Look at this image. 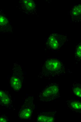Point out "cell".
<instances>
[{
    "instance_id": "8992f818",
    "label": "cell",
    "mask_w": 81,
    "mask_h": 122,
    "mask_svg": "<svg viewBox=\"0 0 81 122\" xmlns=\"http://www.w3.org/2000/svg\"><path fill=\"white\" fill-rule=\"evenodd\" d=\"M70 12L73 21L75 23L81 22V3L73 6Z\"/></svg>"
},
{
    "instance_id": "277c9868",
    "label": "cell",
    "mask_w": 81,
    "mask_h": 122,
    "mask_svg": "<svg viewBox=\"0 0 81 122\" xmlns=\"http://www.w3.org/2000/svg\"><path fill=\"white\" fill-rule=\"evenodd\" d=\"M55 110H50L40 113L37 118V122H54L56 119Z\"/></svg>"
},
{
    "instance_id": "52a82bcc",
    "label": "cell",
    "mask_w": 81,
    "mask_h": 122,
    "mask_svg": "<svg viewBox=\"0 0 81 122\" xmlns=\"http://www.w3.org/2000/svg\"><path fill=\"white\" fill-rule=\"evenodd\" d=\"M65 103L71 111L81 114V101L71 99L66 100Z\"/></svg>"
},
{
    "instance_id": "ba28073f",
    "label": "cell",
    "mask_w": 81,
    "mask_h": 122,
    "mask_svg": "<svg viewBox=\"0 0 81 122\" xmlns=\"http://www.w3.org/2000/svg\"><path fill=\"white\" fill-rule=\"evenodd\" d=\"M0 104L2 106L8 107L11 106V100L9 94L4 90L0 91Z\"/></svg>"
},
{
    "instance_id": "7a4b0ae2",
    "label": "cell",
    "mask_w": 81,
    "mask_h": 122,
    "mask_svg": "<svg viewBox=\"0 0 81 122\" xmlns=\"http://www.w3.org/2000/svg\"><path fill=\"white\" fill-rule=\"evenodd\" d=\"M59 88V85L57 83L50 84L40 93V100L47 102L60 98L61 96Z\"/></svg>"
},
{
    "instance_id": "6da1fadb",
    "label": "cell",
    "mask_w": 81,
    "mask_h": 122,
    "mask_svg": "<svg viewBox=\"0 0 81 122\" xmlns=\"http://www.w3.org/2000/svg\"><path fill=\"white\" fill-rule=\"evenodd\" d=\"M66 71L62 62L56 58L47 60L44 63L40 76L56 77L65 75Z\"/></svg>"
},
{
    "instance_id": "30bf717a",
    "label": "cell",
    "mask_w": 81,
    "mask_h": 122,
    "mask_svg": "<svg viewBox=\"0 0 81 122\" xmlns=\"http://www.w3.org/2000/svg\"><path fill=\"white\" fill-rule=\"evenodd\" d=\"M72 90L75 95L81 98V84L75 82L72 86Z\"/></svg>"
},
{
    "instance_id": "5bb4252c",
    "label": "cell",
    "mask_w": 81,
    "mask_h": 122,
    "mask_svg": "<svg viewBox=\"0 0 81 122\" xmlns=\"http://www.w3.org/2000/svg\"><path fill=\"white\" fill-rule=\"evenodd\" d=\"M8 119L6 117L4 116H2L0 118V121L1 122H8Z\"/></svg>"
},
{
    "instance_id": "7c38bea8",
    "label": "cell",
    "mask_w": 81,
    "mask_h": 122,
    "mask_svg": "<svg viewBox=\"0 0 81 122\" xmlns=\"http://www.w3.org/2000/svg\"><path fill=\"white\" fill-rule=\"evenodd\" d=\"M74 55L75 59L76 61L81 60V42L76 46Z\"/></svg>"
},
{
    "instance_id": "9c48e42d",
    "label": "cell",
    "mask_w": 81,
    "mask_h": 122,
    "mask_svg": "<svg viewBox=\"0 0 81 122\" xmlns=\"http://www.w3.org/2000/svg\"><path fill=\"white\" fill-rule=\"evenodd\" d=\"M10 83L11 87L15 91L19 90L22 87L21 80L18 76H12L10 79Z\"/></svg>"
},
{
    "instance_id": "5b68a950",
    "label": "cell",
    "mask_w": 81,
    "mask_h": 122,
    "mask_svg": "<svg viewBox=\"0 0 81 122\" xmlns=\"http://www.w3.org/2000/svg\"><path fill=\"white\" fill-rule=\"evenodd\" d=\"M32 104L31 102L25 103L22 106L18 113L20 119L26 120L31 117L33 112Z\"/></svg>"
},
{
    "instance_id": "8fae6325",
    "label": "cell",
    "mask_w": 81,
    "mask_h": 122,
    "mask_svg": "<svg viewBox=\"0 0 81 122\" xmlns=\"http://www.w3.org/2000/svg\"><path fill=\"white\" fill-rule=\"evenodd\" d=\"M23 3L24 6L28 10H32L35 8V5L33 0H24Z\"/></svg>"
},
{
    "instance_id": "4fadbf2b",
    "label": "cell",
    "mask_w": 81,
    "mask_h": 122,
    "mask_svg": "<svg viewBox=\"0 0 81 122\" xmlns=\"http://www.w3.org/2000/svg\"><path fill=\"white\" fill-rule=\"evenodd\" d=\"M0 25L4 26L7 24L8 21L6 17L3 15H0Z\"/></svg>"
},
{
    "instance_id": "3957f363",
    "label": "cell",
    "mask_w": 81,
    "mask_h": 122,
    "mask_svg": "<svg viewBox=\"0 0 81 122\" xmlns=\"http://www.w3.org/2000/svg\"><path fill=\"white\" fill-rule=\"evenodd\" d=\"M66 34L53 33L47 38L46 44L50 49L58 50L62 46L67 40Z\"/></svg>"
}]
</instances>
